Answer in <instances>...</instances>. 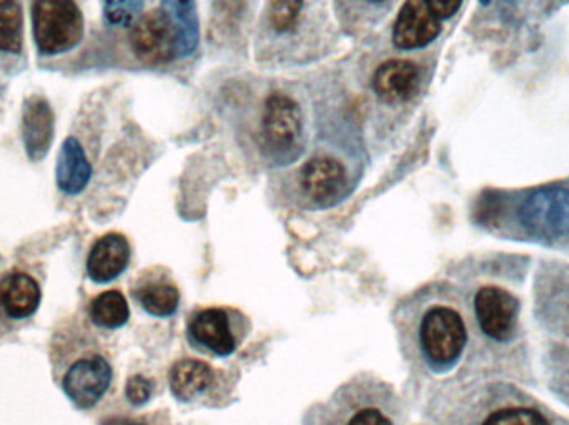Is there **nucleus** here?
Listing matches in <instances>:
<instances>
[{
  "instance_id": "nucleus-30",
  "label": "nucleus",
  "mask_w": 569,
  "mask_h": 425,
  "mask_svg": "<svg viewBox=\"0 0 569 425\" xmlns=\"http://www.w3.org/2000/svg\"><path fill=\"white\" fill-rule=\"evenodd\" d=\"M367 2L378 3V2H383V0H367Z\"/></svg>"
},
{
  "instance_id": "nucleus-25",
  "label": "nucleus",
  "mask_w": 569,
  "mask_h": 425,
  "mask_svg": "<svg viewBox=\"0 0 569 425\" xmlns=\"http://www.w3.org/2000/svg\"><path fill=\"white\" fill-rule=\"evenodd\" d=\"M305 0H270L269 17L273 30L284 33L295 29L303 10Z\"/></svg>"
},
{
  "instance_id": "nucleus-3",
  "label": "nucleus",
  "mask_w": 569,
  "mask_h": 425,
  "mask_svg": "<svg viewBox=\"0 0 569 425\" xmlns=\"http://www.w3.org/2000/svg\"><path fill=\"white\" fill-rule=\"evenodd\" d=\"M252 324L236 307H203L190 314L186 337L189 346L209 357H230L249 337Z\"/></svg>"
},
{
  "instance_id": "nucleus-5",
  "label": "nucleus",
  "mask_w": 569,
  "mask_h": 425,
  "mask_svg": "<svg viewBox=\"0 0 569 425\" xmlns=\"http://www.w3.org/2000/svg\"><path fill=\"white\" fill-rule=\"evenodd\" d=\"M353 176L333 156H315L298 172V190L311 209L323 210L345 202L353 192Z\"/></svg>"
},
{
  "instance_id": "nucleus-2",
  "label": "nucleus",
  "mask_w": 569,
  "mask_h": 425,
  "mask_svg": "<svg viewBox=\"0 0 569 425\" xmlns=\"http://www.w3.org/2000/svg\"><path fill=\"white\" fill-rule=\"evenodd\" d=\"M305 425H401V404L390 384L358 374L311 407Z\"/></svg>"
},
{
  "instance_id": "nucleus-20",
  "label": "nucleus",
  "mask_w": 569,
  "mask_h": 425,
  "mask_svg": "<svg viewBox=\"0 0 569 425\" xmlns=\"http://www.w3.org/2000/svg\"><path fill=\"white\" fill-rule=\"evenodd\" d=\"M89 317L102 330H120L129 323V303L119 290L103 291L90 303Z\"/></svg>"
},
{
  "instance_id": "nucleus-29",
  "label": "nucleus",
  "mask_w": 569,
  "mask_h": 425,
  "mask_svg": "<svg viewBox=\"0 0 569 425\" xmlns=\"http://www.w3.org/2000/svg\"><path fill=\"white\" fill-rule=\"evenodd\" d=\"M123 425H147L146 423H139V421H130V423H126Z\"/></svg>"
},
{
  "instance_id": "nucleus-15",
  "label": "nucleus",
  "mask_w": 569,
  "mask_h": 425,
  "mask_svg": "<svg viewBox=\"0 0 569 425\" xmlns=\"http://www.w3.org/2000/svg\"><path fill=\"white\" fill-rule=\"evenodd\" d=\"M420 89V70L411 60L393 59L381 63L373 75V90L385 103H403Z\"/></svg>"
},
{
  "instance_id": "nucleus-9",
  "label": "nucleus",
  "mask_w": 569,
  "mask_h": 425,
  "mask_svg": "<svg viewBox=\"0 0 569 425\" xmlns=\"http://www.w3.org/2000/svg\"><path fill=\"white\" fill-rule=\"evenodd\" d=\"M130 47L146 65H167L179 57L176 30L160 7L136 20L130 30Z\"/></svg>"
},
{
  "instance_id": "nucleus-6",
  "label": "nucleus",
  "mask_w": 569,
  "mask_h": 425,
  "mask_svg": "<svg viewBox=\"0 0 569 425\" xmlns=\"http://www.w3.org/2000/svg\"><path fill=\"white\" fill-rule=\"evenodd\" d=\"M112 380L109 360L99 351L82 350L67 364L60 387L77 409L89 411L102 401Z\"/></svg>"
},
{
  "instance_id": "nucleus-14",
  "label": "nucleus",
  "mask_w": 569,
  "mask_h": 425,
  "mask_svg": "<svg viewBox=\"0 0 569 425\" xmlns=\"http://www.w3.org/2000/svg\"><path fill=\"white\" fill-rule=\"evenodd\" d=\"M42 291L36 277L23 271H10L0 277V317L29 320L39 310Z\"/></svg>"
},
{
  "instance_id": "nucleus-22",
  "label": "nucleus",
  "mask_w": 569,
  "mask_h": 425,
  "mask_svg": "<svg viewBox=\"0 0 569 425\" xmlns=\"http://www.w3.org/2000/svg\"><path fill=\"white\" fill-rule=\"evenodd\" d=\"M545 317L569 333V280H551L543 293Z\"/></svg>"
},
{
  "instance_id": "nucleus-32",
  "label": "nucleus",
  "mask_w": 569,
  "mask_h": 425,
  "mask_svg": "<svg viewBox=\"0 0 569 425\" xmlns=\"http://www.w3.org/2000/svg\"><path fill=\"white\" fill-rule=\"evenodd\" d=\"M563 387H569V386H563Z\"/></svg>"
},
{
  "instance_id": "nucleus-13",
  "label": "nucleus",
  "mask_w": 569,
  "mask_h": 425,
  "mask_svg": "<svg viewBox=\"0 0 569 425\" xmlns=\"http://www.w3.org/2000/svg\"><path fill=\"white\" fill-rule=\"evenodd\" d=\"M129 240L120 233H107L90 247L87 256V274L97 284L112 283L129 267Z\"/></svg>"
},
{
  "instance_id": "nucleus-4",
  "label": "nucleus",
  "mask_w": 569,
  "mask_h": 425,
  "mask_svg": "<svg viewBox=\"0 0 569 425\" xmlns=\"http://www.w3.org/2000/svg\"><path fill=\"white\" fill-rule=\"evenodd\" d=\"M32 30L42 55L69 52L82 40V12L76 0H33Z\"/></svg>"
},
{
  "instance_id": "nucleus-24",
  "label": "nucleus",
  "mask_w": 569,
  "mask_h": 425,
  "mask_svg": "<svg viewBox=\"0 0 569 425\" xmlns=\"http://www.w3.org/2000/svg\"><path fill=\"white\" fill-rule=\"evenodd\" d=\"M103 16L113 27H130L142 13L146 0H102Z\"/></svg>"
},
{
  "instance_id": "nucleus-27",
  "label": "nucleus",
  "mask_w": 569,
  "mask_h": 425,
  "mask_svg": "<svg viewBox=\"0 0 569 425\" xmlns=\"http://www.w3.org/2000/svg\"><path fill=\"white\" fill-rule=\"evenodd\" d=\"M126 396L133 406H143L152 396V383L143 376L130 377L126 386Z\"/></svg>"
},
{
  "instance_id": "nucleus-19",
  "label": "nucleus",
  "mask_w": 569,
  "mask_h": 425,
  "mask_svg": "<svg viewBox=\"0 0 569 425\" xmlns=\"http://www.w3.org/2000/svg\"><path fill=\"white\" fill-rule=\"evenodd\" d=\"M160 9L169 16L176 30L179 57L196 53L200 43V20L196 0H163Z\"/></svg>"
},
{
  "instance_id": "nucleus-12",
  "label": "nucleus",
  "mask_w": 569,
  "mask_h": 425,
  "mask_svg": "<svg viewBox=\"0 0 569 425\" xmlns=\"http://www.w3.org/2000/svg\"><path fill=\"white\" fill-rule=\"evenodd\" d=\"M132 296L149 316L160 320L176 316L180 307L179 287L162 267L143 271L133 283Z\"/></svg>"
},
{
  "instance_id": "nucleus-8",
  "label": "nucleus",
  "mask_w": 569,
  "mask_h": 425,
  "mask_svg": "<svg viewBox=\"0 0 569 425\" xmlns=\"http://www.w3.org/2000/svg\"><path fill=\"white\" fill-rule=\"evenodd\" d=\"M262 136L270 159L291 162L301 136V113L297 102L283 93L267 99L263 110Z\"/></svg>"
},
{
  "instance_id": "nucleus-16",
  "label": "nucleus",
  "mask_w": 569,
  "mask_h": 425,
  "mask_svg": "<svg viewBox=\"0 0 569 425\" xmlns=\"http://www.w3.org/2000/svg\"><path fill=\"white\" fill-rule=\"evenodd\" d=\"M22 139L32 162L46 159L53 140V112L43 97L32 95L23 103Z\"/></svg>"
},
{
  "instance_id": "nucleus-21",
  "label": "nucleus",
  "mask_w": 569,
  "mask_h": 425,
  "mask_svg": "<svg viewBox=\"0 0 569 425\" xmlns=\"http://www.w3.org/2000/svg\"><path fill=\"white\" fill-rule=\"evenodd\" d=\"M23 16L19 0H0V52L22 50Z\"/></svg>"
},
{
  "instance_id": "nucleus-26",
  "label": "nucleus",
  "mask_w": 569,
  "mask_h": 425,
  "mask_svg": "<svg viewBox=\"0 0 569 425\" xmlns=\"http://www.w3.org/2000/svg\"><path fill=\"white\" fill-rule=\"evenodd\" d=\"M246 0H213L212 32L226 33L236 29L242 19Z\"/></svg>"
},
{
  "instance_id": "nucleus-23",
  "label": "nucleus",
  "mask_w": 569,
  "mask_h": 425,
  "mask_svg": "<svg viewBox=\"0 0 569 425\" xmlns=\"http://www.w3.org/2000/svg\"><path fill=\"white\" fill-rule=\"evenodd\" d=\"M480 425H551L543 413L528 406H507L488 414Z\"/></svg>"
},
{
  "instance_id": "nucleus-31",
  "label": "nucleus",
  "mask_w": 569,
  "mask_h": 425,
  "mask_svg": "<svg viewBox=\"0 0 569 425\" xmlns=\"http://www.w3.org/2000/svg\"><path fill=\"white\" fill-rule=\"evenodd\" d=\"M481 3H483V6H487V3H490L491 0H480Z\"/></svg>"
},
{
  "instance_id": "nucleus-28",
  "label": "nucleus",
  "mask_w": 569,
  "mask_h": 425,
  "mask_svg": "<svg viewBox=\"0 0 569 425\" xmlns=\"http://www.w3.org/2000/svg\"><path fill=\"white\" fill-rule=\"evenodd\" d=\"M427 2L430 9L433 10L435 16L443 20L453 17L460 10L463 0H427Z\"/></svg>"
},
{
  "instance_id": "nucleus-18",
  "label": "nucleus",
  "mask_w": 569,
  "mask_h": 425,
  "mask_svg": "<svg viewBox=\"0 0 569 425\" xmlns=\"http://www.w3.org/2000/svg\"><path fill=\"white\" fill-rule=\"evenodd\" d=\"M57 185L67 195H79L92 179V165L79 140L69 136L57 159Z\"/></svg>"
},
{
  "instance_id": "nucleus-1",
  "label": "nucleus",
  "mask_w": 569,
  "mask_h": 425,
  "mask_svg": "<svg viewBox=\"0 0 569 425\" xmlns=\"http://www.w3.org/2000/svg\"><path fill=\"white\" fill-rule=\"evenodd\" d=\"M393 324L405 360L428 373H450L467 350L463 313L438 286L405 297L395 307Z\"/></svg>"
},
{
  "instance_id": "nucleus-11",
  "label": "nucleus",
  "mask_w": 569,
  "mask_h": 425,
  "mask_svg": "<svg viewBox=\"0 0 569 425\" xmlns=\"http://www.w3.org/2000/svg\"><path fill=\"white\" fill-rule=\"evenodd\" d=\"M441 32V20L435 16L427 0H407L393 26V43L401 50H417L430 45Z\"/></svg>"
},
{
  "instance_id": "nucleus-17",
  "label": "nucleus",
  "mask_w": 569,
  "mask_h": 425,
  "mask_svg": "<svg viewBox=\"0 0 569 425\" xmlns=\"http://www.w3.org/2000/svg\"><path fill=\"white\" fill-rule=\"evenodd\" d=\"M213 381L216 371L203 361H177L170 370V391L179 403L190 404L206 396L207 391L213 386Z\"/></svg>"
},
{
  "instance_id": "nucleus-7",
  "label": "nucleus",
  "mask_w": 569,
  "mask_h": 425,
  "mask_svg": "<svg viewBox=\"0 0 569 425\" xmlns=\"http://www.w3.org/2000/svg\"><path fill=\"white\" fill-rule=\"evenodd\" d=\"M521 226L541 240L569 236V190L560 186L530 193L518 210Z\"/></svg>"
},
{
  "instance_id": "nucleus-10",
  "label": "nucleus",
  "mask_w": 569,
  "mask_h": 425,
  "mask_svg": "<svg viewBox=\"0 0 569 425\" xmlns=\"http://www.w3.org/2000/svg\"><path fill=\"white\" fill-rule=\"evenodd\" d=\"M471 307L475 321L485 336L500 343L515 336L520 303L510 291L495 284L478 287L473 293Z\"/></svg>"
}]
</instances>
